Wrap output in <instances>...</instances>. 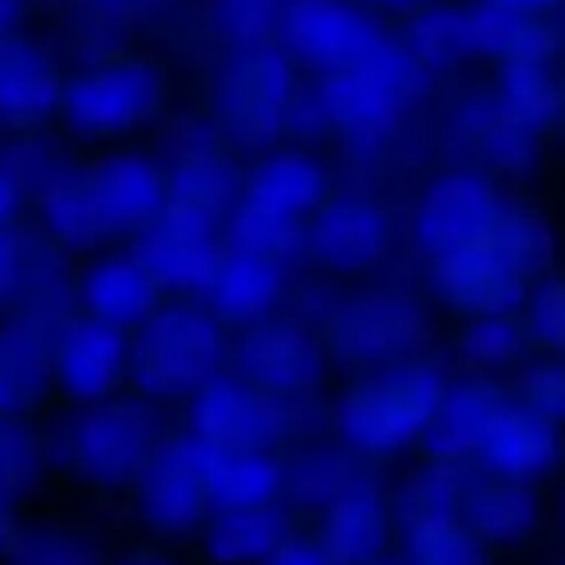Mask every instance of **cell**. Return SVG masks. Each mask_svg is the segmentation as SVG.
<instances>
[]
</instances>
